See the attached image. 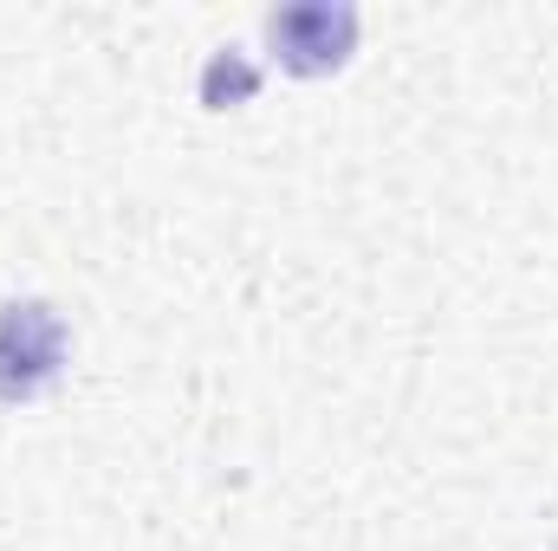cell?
<instances>
[{
    "label": "cell",
    "mask_w": 558,
    "mask_h": 551,
    "mask_svg": "<svg viewBox=\"0 0 558 551\" xmlns=\"http://www.w3.org/2000/svg\"><path fill=\"white\" fill-rule=\"evenodd\" d=\"M72 331L46 298H7L0 305V403H33L65 377Z\"/></svg>",
    "instance_id": "cell-1"
},
{
    "label": "cell",
    "mask_w": 558,
    "mask_h": 551,
    "mask_svg": "<svg viewBox=\"0 0 558 551\" xmlns=\"http://www.w3.org/2000/svg\"><path fill=\"white\" fill-rule=\"evenodd\" d=\"M267 46L292 78H325L351 59L357 46V7L344 0H292L267 13Z\"/></svg>",
    "instance_id": "cell-2"
},
{
    "label": "cell",
    "mask_w": 558,
    "mask_h": 551,
    "mask_svg": "<svg viewBox=\"0 0 558 551\" xmlns=\"http://www.w3.org/2000/svg\"><path fill=\"white\" fill-rule=\"evenodd\" d=\"M260 91V72L234 52V46H221L215 59H208V72H202V105L208 111H228V105H241V98H254Z\"/></svg>",
    "instance_id": "cell-3"
}]
</instances>
